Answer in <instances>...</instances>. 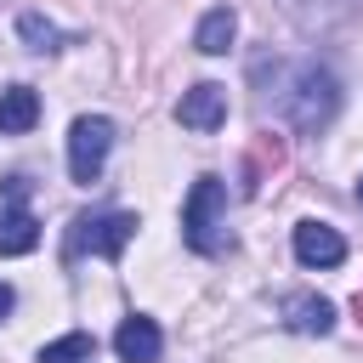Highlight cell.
I'll return each instance as SVG.
<instances>
[{
    "mask_svg": "<svg viewBox=\"0 0 363 363\" xmlns=\"http://www.w3.org/2000/svg\"><path fill=\"white\" fill-rule=\"evenodd\" d=\"M34 125H40V96H34L28 85L0 91V136H23V130H34Z\"/></svg>",
    "mask_w": 363,
    "mask_h": 363,
    "instance_id": "8fae6325",
    "label": "cell"
},
{
    "mask_svg": "<svg viewBox=\"0 0 363 363\" xmlns=\"http://www.w3.org/2000/svg\"><path fill=\"white\" fill-rule=\"evenodd\" d=\"M182 238L199 255H221L233 244V233H227V182L221 176H199L193 182V193L182 204Z\"/></svg>",
    "mask_w": 363,
    "mask_h": 363,
    "instance_id": "7a4b0ae2",
    "label": "cell"
},
{
    "mask_svg": "<svg viewBox=\"0 0 363 363\" xmlns=\"http://www.w3.org/2000/svg\"><path fill=\"white\" fill-rule=\"evenodd\" d=\"M295 261L301 267H340L346 261V238L329 221H301L295 227Z\"/></svg>",
    "mask_w": 363,
    "mask_h": 363,
    "instance_id": "8992f818",
    "label": "cell"
},
{
    "mask_svg": "<svg viewBox=\"0 0 363 363\" xmlns=\"http://www.w3.org/2000/svg\"><path fill=\"white\" fill-rule=\"evenodd\" d=\"M284 11H289L295 28H306V34H329V28L352 23V17L363 11V0H284Z\"/></svg>",
    "mask_w": 363,
    "mask_h": 363,
    "instance_id": "52a82bcc",
    "label": "cell"
},
{
    "mask_svg": "<svg viewBox=\"0 0 363 363\" xmlns=\"http://www.w3.org/2000/svg\"><path fill=\"white\" fill-rule=\"evenodd\" d=\"M40 244V221L28 216V204H0V255H28Z\"/></svg>",
    "mask_w": 363,
    "mask_h": 363,
    "instance_id": "9c48e42d",
    "label": "cell"
},
{
    "mask_svg": "<svg viewBox=\"0 0 363 363\" xmlns=\"http://www.w3.org/2000/svg\"><path fill=\"white\" fill-rule=\"evenodd\" d=\"M113 352H119L125 363H159L164 335H159V323H153V318H125V323L113 329Z\"/></svg>",
    "mask_w": 363,
    "mask_h": 363,
    "instance_id": "ba28073f",
    "label": "cell"
},
{
    "mask_svg": "<svg viewBox=\"0 0 363 363\" xmlns=\"http://www.w3.org/2000/svg\"><path fill=\"white\" fill-rule=\"evenodd\" d=\"M357 204H363V176H357Z\"/></svg>",
    "mask_w": 363,
    "mask_h": 363,
    "instance_id": "2e32d148",
    "label": "cell"
},
{
    "mask_svg": "<svg viewBox=\"0 0 363 363\" xmlns=\"http://www.w3.org/2000/svg\"><path fill=\"white\" fill-rule=\"evenodd\" d=\"M176 119H182L187 130H216V125H227V85H216V79H199L193 91H182V102H176Z\"/></svg>",
    "mask_w": 363,
    "mask_h": 363,
    "instance_id": "5b68a950",
    "label": "cell"
},
{
    "mask_svg": "<svg viewBox=\"0 0 363 363\" xmlns=\"http://www.w3.org/2000/svg\"><path fill=\"white\" fill-rule=\"evenodd\" d=\"M91 352H96V340H91L85 329H74V335L45 340V346H40V363H91Z\"/></svg>",
    "mask_w": 363,
    "mask_h": 363,
    "instance_id": "4fadbf2b",
    "label": "cell"
},
{
    "mask_svg": "<svg viewBox=\"0 0 363 363\" xmlns=\"http://www.w3.org/2000/svg\"><path fill=\"white\" fill-rule=\"evenodd\" d=\"M284 323H289L295 335H329V329H335V306H329L323 295H289V301H284Z\"/></svg>",
    "mask_w": 363,
    "mask_h": 363,
    "instance_id": "30bf717a",
    "label": "cell"
},
{
    "mask_svg": "<svg viewBox=\"0 0 363 363\" xmlns=\"http://www.w3.org/2000/svg\"><path fill=\"white\" fill-rule=\"evenodd\" d=\"M11 306H17V295H11V284H0V318H6Z\"/></svg>",
    "mask_w": 363,
    "mask_h": 363,
    "instance_id": "9a60e30c",
    "label": "cell"
},
{
    "mask_svg": "<svg viewBox=\"0 0 363 363\" xmlns=\"http://www.w3.org/2000/svg\"><path fill=\"white\" fill-rule=\"evenodd\" d=\"M267 113H278L295 130H323L340 108V79L335 68H323L318 57H295V62H272V85H267Z\"/></svg>",
    "mask_w": 363,
    "mask_h": 363,
    "instance_id": "6da1fadb",
    "label": "cell"
},
{
    "mask_svg": "<svg viewBox=\"0 0 363 363\" xmlns=\"http://www.w3.org/2000/svg\"><path fill=\"white\" fill-rule=\"evenodd\" d=\"M108 147H113V119L79 113L74 130H68V176L91 187V182L102 176V164H108Z\"/></svg>",
    "mask_w": 363,
    "mask_h": 363,
    "instance_id": "3957f363",
    "label": "cell"
},
{
    "mask_svg": "<svg viewBox=\"0 0 363 363\" xmlns=\"http://www.w3.org/2000/svg\"><path fill=\"white\" fill-rule=\"evenodd\" d=\"M136 233V216L130 210H102V216H79L74 233H68V255H102L113 261Z\"/></svg>",
    "mask_w": 363,
    "mask_h": 363,
    "instance_id": "277c9868",
    "label": "cell"
},
{
    "mask_svg": "<svg viewBox=\"0 0 363 363\" xmlns=\"http://www.w3.org/2000/svg\"><path fill=\"white\" fill-rule=\"evenodd\" d=\"M233 34H238V17H233V6H216V11H204V23H199L193 45H199L204 57H221V51L233 45Z\"/></svg>",
    "mask_w": 363,
    "mask_h": 363,
    "instance_id": "7c38bea8",
    "label": "cell"
},
{
    "mask_svg": "<svg viewBox=\"0 0 363 363\" xmlns=\"http://www.w3.org/2000/svg\"><path fill=\"white\" fill-rule=\"evenodd\" d=\"M17 34L28 40V51H57V40H62L40 11H23V17H17Z\"/></svg>",
    "mask_w": 363,
    "mask_h": 363,
    "instance_id": "5bb4252c",
    "label": "cell"
}]
</instances>
